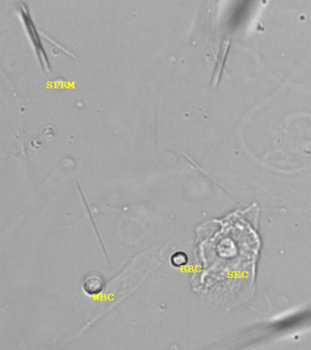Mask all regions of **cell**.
<instances>
[{
    "label": "cell",
    "instance_id": "1",
    "mask_svg": "<svg viewBox=\"0 0 311 350\" xmlns=\"http://www.w3.org/2000/svg\"><path fill=\"white\" fill-rule=\"evenodd\" d=\"M104 282L101 276L97 274L87 275L83 281V289L87 294H99L103 290Z\"/></svg>",
    "mask_w": 311,
    "mask_h": 350
},
{
    "label": "cell",
    "instance_id": "2",
    "mask_svg": "<svg viewBox=\"0 0 311 350\" xmlns=\"http://www.w3.org/2000/svg\"><path fill=\"white\" fill-rule=\"evenodd\" d=\"M171 261V264L175 267H183V266L187 264V255H185L183 252H177L175 255H172Z\"/></svg>",
    "mask_w": 311,
    "mask_h": 350
}]
</instances>
